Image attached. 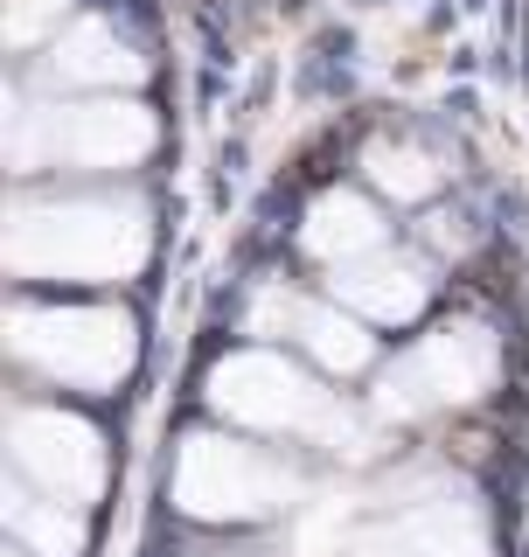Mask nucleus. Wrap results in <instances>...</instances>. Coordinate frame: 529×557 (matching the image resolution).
Masks as SVG:
<instances>
[{"label":"nucleus","instance_id":"f257e3e1","mask_svg":"<svg viewBox=\"0 0 529 557\" xmlns=\"http://www.w3.org/2000/svg\"><path fill=\"white\" fill-rule=\"evenodd\" d=\"M8 258L22 272H63V278H119L147 258V231L133 209H22Z\"/></svg>","mask_w":529,"mask_h":557},{"label":"nucleus","instance_id":"f03ea898","mask_svg":"<svg viewBox=\"0 0 529 557\" xmlns=\"http://www.w3.org/2000/svg\"><path fill=\"white\" fill-rule=\"evenodd\" d=\"M153 147V119L139 104H70V112H22L14 126V161L35 168L70 161V168H126Z\"/></svg>","mask_w":529,"mask_h":557},{"label":"nucleus","instance_id":"7ed1b4c3","mask_svg":"<svg viewBox=\"0 0 529 557\" xmlns=\"http://www.w3.org/2000/svg\"><path fill=\"white\" fill-rule=\"evenodd\" d=\"M14 348L70 383H112L133 362V327L119 313H14Z\"/></svg>","mask_w":529,"mask_h":557},{"label":"nucleus","instance_id":"20e7f679","mask_svg":"<svg viewBox=\"0 0 529 557\" xmlns=\"http://www.w3.org/2000/svg\"><path fill=\"white\" fill-rule=\"evenodd\" d=\"M495 376V348L481 327H446L418 348L404 370L383 376V411H426V405H460Z\"/></svg>","mask_w":529,"mask_h":557},{"label":"nucleus","instance_id":"39448f33","mask_svg":"<svg viewBox=\"0 0 529 557\" xmlns=\"http://www.w3.org/2000/svg\"><path fill=\"white\" fill-rule=\"evenodd\" d=\"M217 405L251 418V425H334L328 397L307 376H293L272 356H237L217 370Z\"/></svg>","mask_w":529,"mask_h":557},{"label":"nucleus","instance_id":"423d86ee","mask_svg":"<svg viewBox=\"0 0 529 557\" xmlns=\"http://www.w3.org/2000/svg\"><path fill=\"white\" fill-rule=\"evenodd\" d=\"M279 495V474L244 446H223V440H196L182 467V509L196 516H258L272 509Z\"/></svg>","mask_w":529,"mask_h":557},{"label":"nucleus","instance_id":"0eeeda50","mask_svg":"<svg viewBox=\"0 0 529 557\" xmlns=\"http://www.w3.org/2000/svg\"><path fill=\"white\" fill-rule=\"evenodd\" d=\"M14 460L49 495H91L98 487V440L63 411H22L14 418Z\"/></svg>","mask_w":529,"mask_h":557},{"label":"nucleus","instance_id":"6e6552de","mask_svg":"<svg viewBox=\"0 0 529 557\" xmlns=\"http://www.w3.org/2000/svg\"><path fill=\"white\" fill-rule=\"evenodd\" d=\"M362 557H488L481 530L453 509H426V516H404L391 530L362 536Z\"/></svg>","mask_w":529,"mask_h":557},{"label":"nucleus","instance_id":"1a4fd4ad","mask_svg":"<svg viewBox=\"0 0 529 557\" xmlns=\"http://www.w3.org/2000/svg\"><path fill=\"white\" fill-rule=\"evenodd\" d=\"M258 321H286L293 335H307L313 356L334 362V370H356V362H369V335H362L356 321H342V313H328V307H299V300H286V293H264Z\"/></svg>","mask_w":529,"mask_h":557},{"label":"nucleus","instance_id":"9d476101","mask_svg":"<svg viewBox=\"0 0 529 557\" xmlns=\"http://www.w3.org/2000/svg\"><path fill=\"white\" fill-rule=\"evenodd\" d=\"M334 293H348V300L362 313H377V321H404V313L426 300V272L404 265V258H369V265H342Z\"/></svg>","mask_w":529,"mask_h":557},{"label":"nucleus","instance_id":"9b49d317","mask_svg":"<svg viewBox=\"0 0 529 557\" xmlns=\"http://www.w3.org/2000/svg\"><path fill=\"white\" fill-rule=\"evenodd\" d=\"M49 70H57L63 84H126V77H139V57L104 22H84L57 42V63Z\"/></svg>","mask_w":529,"mask_h":557},{"label":"nucleus","instance_id":"f8f14e48","mask_svg":"<svg viewBox=\"0 0 529 557\" xmlns=\"http://www.w3.org/2000/svg\"><path fill=\"white\" fill-rule=\"evenodd\" d=\"M383 237V223H377V209H369L362 196H321L313 202V216H307V251H321V258H356L369 251V244Z\"/></svg>","mask_w":529,"mask_h":557},{"label":"nucleus","instance_id":"ddd939ff","mask_svg":"<svg viewBox=\"0 0 529 557\" xmlns=\"http://www.w3.org/2000/svg\"><path fill=\"white\" fill-rule=\"evenodd\" d=\"M369 174H377L391 196H404V202H411V196H432V188H439V168H432L418 147H369Z\"/></svg>","mask_w":529,"mask_h":557},{"label":"nucleus","instance_id":"4468645a","mask_svg":"<svg viewBox=\"0 0 529 557\" xmlns=\"http://www.w3.org/2000/svg\"><path fill=\"white\" fill-rule=\"evenodd\" d=\"M14 530H22L42 557H77L84 550V530H77V522L57 516V509H35V502H14Z\"/></svg>","mask_w":529,"mask_h":557},{"label":"nucleus","instance_id":"2eb2a0df","mask_svg":"<svg viewBox=\"0 0 529 557\" xmlns=\"http://www.w3.org/2000/svg\"><path fill=\"white\" fill-rule=\"evenodd\" d=\"M70 0H8V42L14 49H35L49 28H63Z\"/></svg>","mask_w":529,"mask_h":557}]
</instances>
